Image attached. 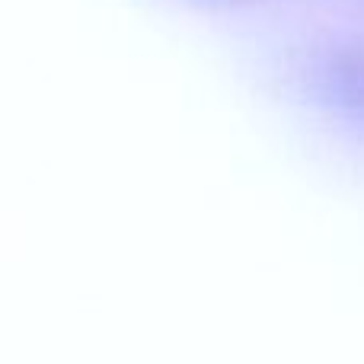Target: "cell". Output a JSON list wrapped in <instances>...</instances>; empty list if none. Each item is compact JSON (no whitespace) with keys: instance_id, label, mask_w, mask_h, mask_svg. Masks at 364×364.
Here are the masks:
<instances>
[]
</instances>
